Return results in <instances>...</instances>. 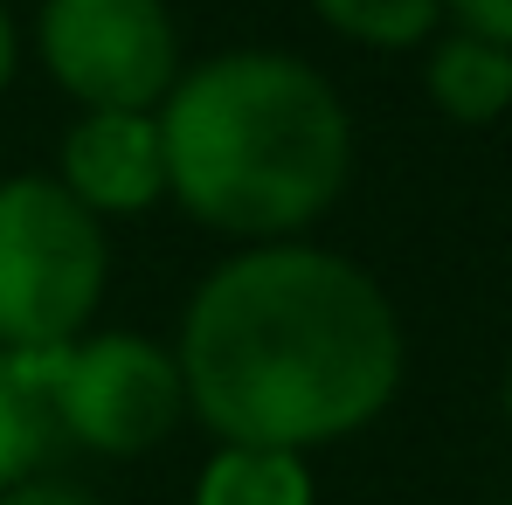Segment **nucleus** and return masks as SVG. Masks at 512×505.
<instances>
[{"label": "nucleus", "mask_w": 512, "mask_h": 505, "mask_svg": "<svg viewBox=\"0 0 512 505\" xmlns=\"http://www.w3.org/2000/svg\"><path fill=\"white\" fill-rule=\"evenodd\" d=\"M173 360L187 409L215 443L305 457L395 402L402 319L360 263L305 243H256L194 291Z\"/></svg>", "instance_id": "1"}, {"label": "nucleus", "mask_w": 512, "mask_h": 505, "mask_svg": "<svg viewBox=\"0 0 512 505\" xmlns=\"http://www.w3.org/2000/svg\"><path fill=\"white\" fill-rule=\"evenodd\" d=\"M160 153L194 222L284 243L340 201L353 132L319 70L243 49L173 84L160 104Z\"/></svg>", "instance_id": "2"}, {"label": "nucleus", "mask_w": 512, "mask_h": 505, "mask_svg": "<svg viewBox=\"0 0 512 505\" xmlns=\"http://www.w3.org/2000/svg\"><path fill=\"white\" fill-rule=\"evenodd\" d=\"M104 229L63 180H0V346L49 353L84 339L104 298Z\"/></svg>", "instance_id": "3"}, {"label": "nucleus", "mask_w": 512, "mask_h": 505, "mask_svg": "<svg viewBox=\"0 0 512 505\" xmlns=\"http://www.w3.org/2000/svg\"><path fill=\"white\" fill-rule=\"evenodd\" d=\"M56 436L97 457H146L173 436L187 409L180 360L146 333H90L49 353H28Z\"/></svg>", "instance_id": "4"}, {"label": "nucleus", "mask_w": 512, "mask_h": 505, "mask_svg": "<svg viewBox=\"0 0 512 505\" xmlns=\"http://www.w3.org/2000/svg\"><path fill=\"white\" fill-rule=\"evenodd\" d=\"M173 21L160 0H49L42 63L84 111H153L173 90Z\"/></svg>", "instance_id": "5"}, {"label": "nucleus", "mask_w": 512, "mask_h": 505, "mask_svg": "<svg viewBox=\"0 0 512 505\" xmlns=\"http://www.w3.org/2000/svg\"><path fill=\"white\" fill-rule=\"evenodd\" d=\"M63 187L90 215H139L167 194V153L153 111H84L63 139Z\"/></svg>", "instance_id": "6"}, {"label": "nucleus", "mask_w": 512, "mask_h": 505, "mask_svg": "<svg viewBox=\"0 0 512 505\" xmlns=\"http://www.w3.org/2000/svg\"><path fill=\"white\" fill-rule=\"evenodd\" d=\"M194 505H319V485L298 450L222 443L194 478Z\"/></svg>", "instance_id": "7"}, {"label": "nucleus", "mask_w": 512, "mask_h": 505, "mask_svg": "<svg viewBox=\"0 0 512 505\" xmlns=\"http://www.w3.org/2000/svg\"><path fill=\"white\" fill-rule=\"evenodd\" d=\"M429 97L457 118V125H485L512 104V49L485 35H450L429 56Z\"/></svg>", "instance_id": "8"}, {"label": "nucleus", "mask_w": 512, "mask_h": 505, "mask_svg": "<svg viewBox=\"0 0 512 505\" xmlns=\"http://www.w3.org/2000/svg\"><path fill=\"white\" fill-rule=\"evenodd\" d=\"M56 443V422H49V402L35 388V367L28 353H7L0 346V492H14L21 478L42 471Z\"/></svg>", "instance_id": "9"}, {"label": "nucleus", "mask_w": 512, "mask_h": 505, "mask_svg": "<svg viewBox=\"0 0 512 505\" xmlns=\"http://www.w3.org/2000/svg\"><path fill=\"white\" fill-rule=\"evenodd\" d=\"M319 14L353 35V42H374V49H409L423 42L443 14V0H319Z\"/></svg>", "instance_id": "10"}, {"label": "nucleus", "mask_w": 512, "mask_h": 505, "mask_svg": "<svg viewBox=\"0 0 512 505\" xmlns=\"http://www.w3.org/2000/svg\"><path fill=\"white\" fill-rule=\"evenodd\" d=\"M0 505H104L97 492H84V485H70V478H21L14 492H0Z\"/></svg>", "instance_id": "11"}, {"label": "nucleus", "mask_w": 512, "mask_h": 505, "mask_svg": "<svg viewBox=\"0 0 512 505\" xmlns=\"http://www.w3.org/2000/svg\"><path fill=\"white\" fill-rule=\"evenodd\" d=\"M450 7H457L464 35H485V42L512 49V0H450Z\"/></svg>", "instance_id": "12"}, {"label": "nucleus", "mask_w": 512, "mask_h": 505, "mask_svg": "<svg viewBox=\"0 0 512 505\" xmlns=\"http://www.w3.org/2000/svg\"><path fill=\"white\" fill-rule=\"evenodd\" d=\"M14 77V28H7V14H0V90Z\"/></svg>", "instance_id": "13"}, {"label": "nucleus", "mask_w": 512, "mask_h": 505, "mask_svg": "<svg viewBox=\"0 0 512 505\" xmlns=\"http://www.w3.org/2000/svg\"><path fill=\"white\" fill-rule=\"evenodd\" d=\"M506 416H512V374H506Z\"/></svg>", "instance_id": "14"}]
</instances>
